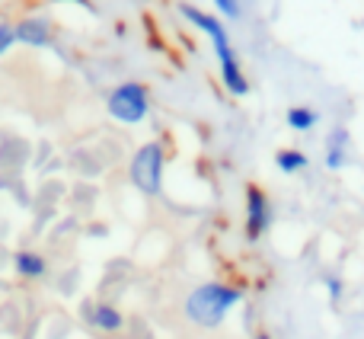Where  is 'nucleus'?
Returning <instances> with one entry per match:
<instances>
[{"label":"nucleus","mask_w":364,"mask_h":339,"mask_svg":"<svg viewBox=\"0 0 364 339\" xmlns=\"http://www.w3.org/2000/svg\"><path fill=\"white\" fill-rule=\"evenodd\" d=\"M214 6H218L224 16H230V19L240 16V0H214Z\"/></svg>","instance_id":"ddd939ff"},{"label":"nucleus","mask_w":364,"mask_h":339,"mask_svg":"<svg viewBox=\"0 0 364 339\" xmlns=\"http://www.w3.org/2000/svg\"><path fill=\"white\" fill-rule=\"evenodd\" d=\"M16 29V42H26V45H48L51 42V23L45 16H26Z\"/></svg>","instance_id":"423d86ee"},{"label":"nucleus","mask_w":364,"mask_h":339,"mask_svg":"<svg viewBox=\"0 0 364 339\" xmlns=\"http://www.w3.org/2000/svg\"><path fill=\"white\" fill-rule=\"evenodd\" d=\"M132 182L141 189L144 195H157L160 182H164V147L154 141L144 145L132 160Z\"/></svg>","instance_id":"20e7f679"},{"label":"nucleus","mask_w":364,"mask_h":339,"mask_svg":"<svg viewBox=\"0 0 364 339\" xmlns=\"http://www.w3.org/2000/svg\"><path fill=\"white\" fill-rule=\"evenodd\" d=\"M90 323H93L96 330H106V333H115V330H122V314L115 308H109V304H96L93 314H90Z\"/></svg>","instance_id":"6e6552de"},{"label":"nucleus","mask_w":364,"mask_h":339,"mask_svg":"<svg viewBox=\"0 0 364 339\" xmlns=\"http://www.w3.org/2000/svg\"><path fill=\"white\" fill-rule=\"evenodd\" d=\"M275 164L284 170V173H297V170L307 167V154L301 151H291V147H284V151L275 154Z\"/></svg>","instance_id":"9b49d317"},{"label":"nucleus","mask_w":364,"mask_h":339,"mask_svg":"<svg viewBox=\"0 0 364 339\" xmlns=\"http://www.w3.org/2000/svg\"><path fill=\"white\" fill-rule=\"evenodd\" d=\"M182 16H186L188 23H195L198 29H205L208 36H211L214 51H218V61H220V77H224V87L230 90L233 96L250 93V80L243 77V68H240L237 55H233L230 36H227V29L220 26V19L208 16V13H201L198 6H192V4H182Z\"/></svg>","instance_id":"f257e3e1"},{"label":"nucleus","mask_w":364,"mask_h":339,"mask_svg":"<svg viewBox=\"0 0 364 339\" xmlns=\"http://www.w3.org/2000/svg\"><path fill=\"white\" fill-rule=\"evenodd\" d=\"M272 224V205L269 195L259 186L246 189V240H259Z\"/></svg>","instance_id":"39448f33"},{"label":"nucleus","mask_w":364,"mask_h":339,"mask_svg":"<svg viewBox=\"0 0 364 339\" xmlns=\"http://www.w3.org/2000/svg\"><path fill=\"white\" fill-rule=\"evenodd\" d=\"M109 113H112V119L128 122V125L141 122L147 113H151L147 87L144 83H122V87H115L112 96H109Z\"/></svg>","instance_id":"7ed1b4c3"},{"label":"nucleus","mask_w":364,"mask_h":339,"mask_svg":"<svg viewBox=\"0 0 364 339\" xmlns=\"http://www.w3.org/2000/svg\"><path fill=\"white\" fill-rule=\"evenodd\" d=\"M329 291H333V298H339L342 295V285L336 282V278H329Z\"/></svg>","instance_id":"4468645a"},{"label":"nucleus","mask_w":364,"mask_h":339,"mask_svg":"<svg viewBox=\"0 0 364 339\" xmlns=\"http://www.w3.org/2000/svg\"><path fill=\"white\" fill-rule=\"evenodd\" d=\"M240 298H243L240 288H230V285H220V282H208L188 295L186 314H188V320L198 323V327H218L227 317V311H230Z\"/></svg>","instance_id":"f03ea898"},{"label":"nucleus","mask_w":364,"mask_h":339,"mask_svg":"<svg viewBox=\"0 0 364 339\" xmlns=\"http://www.w3.org/2000/svg\"><path fill=\"white\" fill-rule=\"evenodd\" d=\"M13 266H16V272L23 278H42L45 276V259L38 256V253H29V250H23V253H16V259H13Z\"/></svg>","instance_id":"0eeeda50"},{"label":"nucleus","mask_w":364,"mask_h":339,"mask_svg":"<svg viewBox=\"0 0 364 339\" xmlns=\"http://www.w3.org/2000/svg\"><path fill=\"white\" fill-rule=\"evenodd\" d=\"M13 45H16V29H13L10 23H0V55L10 51Z\"/></svg>","instance_id":"f8f14e48"},{"label":"nucleus","mask_w":364,"mask_h":339,"mask_svg":"<svg viewBox=\"0 0 364 339\" xmlns=\"http://www.w3.org/2000/svg\"><path fill=\"white\" fill-rule=\"evenodd\" d=\"M256 339H269V336H265V333H259V336H256Z\"/></svg>","instance_id":"2eb2a0df"},{"label":"nucleus","mask_w":364,"mask_h":339,"mask_svg":"<svg viewBox=\"0 0 364 339\" xmlns=\"http://www.w3.org/2000/svg\"><path fill=\"white\" fill-rule=\"evenodd\" d=\"M346 164V132H336L329 138V151H326V167L329 170H339Z\"/></svg>","instance_id":"9d476101"},{"label":"nucleus","mask_w":364,"mask_h":339,"mask_svg":"<svg viewBox=\"0 0 364 339\" xmlns=\"http://www.w3.org/2000/svg\"><path fill=\"white\" fill-rule=\"evenodd\" d=\"M316 122H320L316 109H310V106H291L288 109V125L294 128V132H310Z\"/></svg>","instance_id":"1a4fd4ad"}]
</instances>
